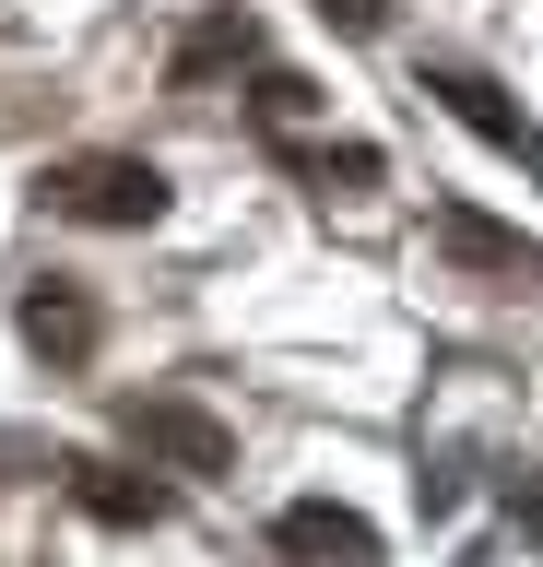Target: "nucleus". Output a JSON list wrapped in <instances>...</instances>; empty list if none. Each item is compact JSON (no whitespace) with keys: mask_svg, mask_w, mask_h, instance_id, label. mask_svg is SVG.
Masks as SVG:
<instances>
[{"mask_svg":"<svg viewBox=\"0 0 543 567\" xmlns=\"http://www.w3.org/2000/svg\"><path fill=\"white\" fill-rule=\"evenodd\" d=\"M272 544H284L295 567H378V532H366L355 508H331V496H295L284 520H272Z\"/></svg>","mask_w":543,"mask_h":567,"instance_id":"nucleus-5","label":"nucleus"},{"mask_svg":"<svg viewBox=\"0 0 543 567\" xmlns=\"http://www.w3.org/2000/svg\"><path fill=\"white\" fill-rule=\"evenodd\" d=\"M437 248H449L461 272H497V284H532L543 272V248L520 237V225H497V213H472V202H437Z\"/></svg>","mask_w":543,"mask_h":567,"instance_id":"nucleus-4","label":"nucleus"},{"mask_svg":"<svg viewBox=\"0 0 543 567\" xmlns=\"http://www.w3.org/2000/svg\"><path fill=\"white\" fill-rule=\"evenodd\" d=\"M320 24H343V35H378V24H390V0H320Z\"/></svg>","mask_w":543,"mask_h":567,"instance_id":"nucleus-9","label":"nucleus"},{"mask_svg":"<svg viewBox=\"0 0 543 567\" xmlns=\"http://www.w3.org/2000/svg\"><path fill=\"white\" fill-rule=\"evenodd\" d=\"M508 520H520V532L543 544V485H508Z\"/></svg>","mask_w":543,"mask_h":567,"instance_id":"nucleus-10","label":"nucleus"},{"mask_svg":"<svg viewBox=\"0 0 543 567\" xmlns=\"http://www.w3.org/2000/svg\"><path fill=\"white\" fill-rule=\"evenodd\" d=\"M130 450L166 461V473H224V461H237V437H224L201 402H166V390H154V402H130Z\"/></svg>","mask_w":543,"mask_h":567,"instance_id":"nucleus-2","label":"nucleus"},{"mask_svg":"<svg viewBox=\"0 0 543 567\" xmlns=\"http://www.w3.org/2000/svg\"><path fill=\"white\" fill-rule=\"evenodd\" d=\"M36 202L60 225H154L166 213V166H143V154H60L36 177Z\"/></svg>","mask_w":543,"mask_h":567,"instance_id":"nucleus-1","label":"nucleus"},{"mask_svg":"<svg viewBox=\"0 0 543 567\" xmlns=\"http://www.w3.org/2000/svg\"><path fill=\"white\" fill-rule=\"evenodd\" d=\"M426 95L449 106V118H461L472 142H497V154H520V166H532V154H543V131H532V118H520V106L497 95V83H484V71H461V60H437V71H426Z\"/></svg>","mask_w":543,"mask_h":567,"instance_id":"nucleus-3","label":"nucleus"},{"mask_svg":"<svg viewBox=\"0 0 543 567\" xmlns=\"http://www.w3.org/2000/svg\"><path fill=\"white\" fill-rule=\"evenodd\" d=\"M72 496L107 532H154V520H166V485H154V473H118V461H72Z\"/></svg>","mask_w":543,"mask_h":567,"instance_id":"nucleus-7","label":"nucleus"},{"mask_svg":"<svg viewBox=\"0 0 543 567\" xmlns=\"http://www.w3.org/2000/svg\"><path fill=\"white\" fill-rule=\"evenodd\" d=\"M237 60H260V24H249V12H213V24H189L178 83H213V71H237Z\"/></svg>","mask_w":543,"mask_h":567,"instance_id":"nucleus-8","label":"nucleus"},{"mask_svg":"<svg viewBox=\"0 0 543 567\" xmlns=\"http://www.w3.org/2000/svg\"><path fill=\"white\" fill-rule=\"evenodd\" d=\"M24 343H36L48 367H83V354H95V296H83V284H36V296H24Z\"/></svg>","mask_w":543,"mask_h":567,"instance_id":"nucleus-6","label":"nucleus"}]
</instances>
